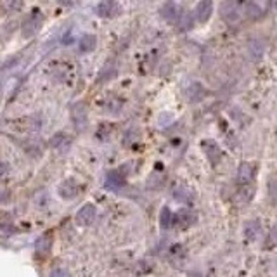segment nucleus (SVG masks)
Segmentation results:
<instances>
[{
  "label": "nucleus",
  "mask_w": 277,
  "mask_h": 277,
  "mask_svg": "<svg viewBox=\"0 0 277 277\" xmlns=\"http://www.w3.org/2000/svg\"><path fill=\"white\" fill-rule=\"evenodd\" d=\"M174 199L177 203H180V204H190L193 203V199H194V194L190 193L189 189H185V187H177L174 190Z\"/></svg>",
  "instance_id": "nucleus-16"
},
{
  "label": "nucleus",
  "mask_w": 277,
  "mask_h": 277,
  "mask_svg": "<svg viewBox=\"0 0 277 277\" xmlns=\"http://www.w3.org/2000/svg\"><path fill=\"white\" fill-rule=\"evenodd\" d=\"M52 243H54L52 232H45L40 236L37 243H35V253H37V257H42V258L47 257L49 251L52 249Z\"/></svg>",
  "instance_id": "nucleus-10"
},
{
  "label": "nucleus",
  "mask_w": 277,
  "mask_h": 277,
  "mask_svg": "<svg viewBox=\"0 0 277 277\" xmlns=\"http://www.w3.org/2000/svg\"><path fill=\"white\" fill-rule=\"evenodd\" d=\"M253 179H255V166L248 161H243L238 166V182L246 187L253 182Z\"/></svg>",
  "instance_id": "nucleus-7"
},
{
  "label": "nucleus",
  "mask_w": 277,
  "mask_h": 277,
  "mask_svg": "<svg viewBox=\"0 0 277 277\" xmlns=\"http://www.w3.org/2000/svg\"><path fill=\"white\" fill-rule=\"evenodd\" d=\"M95 206L92 203H87V204H83V206L80 208L78 211H76V224L78 225H90L92 222L95 220Z\"/></svg>",
  "instance_id": "nucleus-8"
},
{
  "label": "nucleus",
  "mask_w": 277,
  "mask_h": 277,
  "mask_svg": "<svg viewBox=\"0 0 277 277\" xmlns=\"http://www.w3.org/2000/svg\"><path fill=\"white\" fill-rule=\"evenodd\" d=\"M269 201L272 204H277V177L269 182Z\"/></svg>",
  "instance_id": "nucleus-21"
},
{
  "label": "nucleus",
  "mask_w": 277,
  "mask_h": 277,
  "mask_svg": "<svg viewBox=\"0 0 277 277\" xmlns=\"http://www.w3.org/2000/svg\"><path fill=\"white\" fill-rule=\"evenodd\" d=\"M179 26L182 30H189L190 26H193V17H190V14L187 11L184 9V14H182V17H180V21H179Z\"/></svg>",
  "instance_id": "nucleus-22"
},
{
  "label": "nucleus",
  "mask_w": 277,
  "mask_h": 277,
  "mask_svg": "<svg viewBox=\"0 0 277 277\" xmlns=\"http://www.w3.org/2000/svg\"><path fill=\"white\" fill-rule=\"evenodd\" d=\"M239 196H238V199L239 201H249V199H251V196H253V189L251 187H244L243 190H241V193H238Z\"/></svg>",
  "instance_id": "nucleus-23"
},
{
  "label": "nucleus",
  "mask_w": 277,
  "mask_h": 277,
  "mask_svg": "<svg viewBox=\"0 0 277 277\" xmlns=\"http://www.w3.org/2000/svg\"><path fill=\"white\" fill-rule=\"evenodd\" d=\"M80 51L81 52H92L95 47H97V37L95 35H83L80 38V44H78Z\"/></svg>",
  "instance_id": "nucleus-18"
},
{
  "label": "nucleus",
  "mask_w": 277,
  "mask_h": 277,
  "mask_svg": "<svg viewBox=\"0 0 277 277\" xmlns=\"http://www.w3.org/2000/svg\"><path fill=\"white\" fill-rule=\"evenodd\" d=\"M262 234V225H260V220H248L244 224V236H246L248 241H255L258 239V236Z\"/></svg>",
  "instance_id": "nucleus-15"
},
{
  "label": "nucleus",
  "mask_w": 277,
  "mask_h": 277,
  "mask_svg": "<svg viewBox=\"0 0 277 277\" xmlns=\"http://www.w3.org/2000/svg\"><path fill=\"white\" fill-rule=\"evenodd\" d=\"M160 14H161L163 19H165L166 23H170V25H179V21H180V17H182L184 11L177 6L175 2H166V4H163V6H161Z\"/></svg>",
  "instance_id": "nucleus-4"
},
{
  "label": "nucleus",
  "mask_w": 277,
  "mask_h": 277,
  "mask_svg": "<svg viewBox=\"0 0 277 277\" xmlns=\"http://www.w3.org/2000/svg\"><path fill=\"white\" fill-rule=\"evenodd\" d=\"M243 14L246 17H249V19H258V17H262L263 11H262V7L258 6V4L248 2V4H244V6H243Z\"/></svg>",
  "instance_id": "nucleus-19"
},
{
  "label": "nucleus",
  "mask_w": 277,
  "mask_h": 277,
  "mask_svg": "<svg viewBox=\"0 0 277 277\" xmlns=\"http://www.w3.org/2000/svg\"><path fill=\"white\" fill-rule=\"evenodd\" d=\"M126 165H123L121 168H118V170H111L108 172L106 175V182H104V185H106V189L110 190H120L121 187L125 185V180H126Z\"/></svg>",
  "instance_id": "nucleus-2"
},
{
  "label": "nucleus",
  "mask_w": 277,
  "mask_h": 277,
  "mask_svg": "<svg viewBox=\"0 0 277 277\" xmlns=\"http://www.w3.org/2000/svg\"><path fill=\"white\" fill-rule=\"evenodd\" d=\"M265 244H269V246H274V244H277V225H274V229H272V232H270V238H269V241H267Z\"/></svg>",
  "instance_id": "nucleus-26"
},
{
  "label": "nucleus",
  "mask_w": 277,
  "mask_h": 277,
  "mask_svg": "<svg viewBox=\"0 0 277 277\" xmlns=\"http://www.w3.org/2000/svg\"><path fill=\"white\" fill-rule=\"evenodd\" d=\"M61 142H65V134H57V135H54L52 140H51V146H52V147H57Z\"/></svg>",
  "instance_id": "nucleus-25"
},
{
  "label": "nucleus",
  "mask_w": 277,
  "mask_h": 277,
  "mask_svg": "<svg viewBox=\"0 0 277 277\" xmlns=\"http://www.w3.org/2000/svg\"><path fill=\"white\" fill-rule=\"evenodd\" d=\"M95 12H97V16H101V17H113V16H116L118 12H120V6H118L116 2L106 0V2L97 4Z\"/></svg>",
  "instance_id": "nucleus-13"
},
{
  "label": "nucleus",
  "mask_w": 277,
  "mask_h": 277,
  "mask_svg": "<svg viewBox=\"0 0 277 277\" xmlns=\"http://www.w3.org/2000/svg\"><path fill=\"white\" fill-rule=\"evenodd\" d=\"M189 277H201V274H198V272H193V274H189Z\"/></svg>",
  "instance_id": "nucleus-27"
},
{
  "label": "nucleus",
  "mask_w": 277,
  "mask_h": 277,
  "mask_svg": "<svg viewBox=\"0 0 277 277\" xmlns=\"http://www.w3.org/2000/svg\"><path fill=\"white\" fill-rule=\"evenodd\" d=\"M51 277H71L70 272L66 269H62V267H56V269L51 270Z\"/></svg>",
  "instance_id": "nucleus-24"
},
{
  "label": "nucleus",
  "mask_w": 277,
  "mask_h": 277,
  "mask_svg": "<svg viewBox=\"0 0 277 277\" xmlns=\"http://www.w3.org/2000/svg\"><path fill=\"white\" fill-rule=\"evenodd\" d=\"M57 190H59V196H61L62 199H68V201H71V199H75L80 194L81 185L76 182L75 179H66L65 182L59 185Z\"/></svg>",
  "instance_id": "nucleus-6"
},
{
  "label": "nucleus",
  "mask_w": 277,
  "mask_h": 277,
  "mask_svg": "<svg viewBox=\"0 0 277 277\" xmlns=\"http://www.w3.org/2000/svg\"><path fill=\"white\" fill-rule=\"evenodd\" d=\"M239 6L238 4H234V2H225V4H222L220 6V14L222 17H224L225 21H229V23H232L236 21L239 17Z\"/></svg>",
  "instance_id": "nucleus-14"
},
{
  "label": "nucleus",
  "mask_w": 277,
  "mask_h": 277,
  "mask_svg": "<svg viewBox=\"0 0 277 277\" xmlns=\"http://www.w3.org/2000/svg\"><path fill=\"white\" fill-rule=\"evenodd\" d=\"M263 42L258 38H251L248 44V51H249V56H251V59H260L263 56Z\"/></svg>",
  "instance_id": "nucleus-20"
},
{
  "label": "nucleus",
  "mask_w": 277,
  "mask_h": 277,
  "mask_svg": "<svg viewBox=\"0 0 277 277\" xmlns=\"http://www.w3.org/2000/svg\"><path fill=\"white\" fill-rule=\"evenodd\" d=\"M71 121H73L75 129L81 132L87 126V121H89V111H87V106L85 102H76L73 104L71 108Z\"/></svg>",
  "instance_id": "nucleus-3"
},
{
  "label": "nucleus",
  "mask_w": 277,
  "mask_h": 277,
  "mask_svg": "<svg viewBox=\"0 0 277 277\" xmlns=\"http://www.w3.org/2000/svg\"><path fill=\"white\" fill-rule=\"evenodd\" d=\"M211 12H213V4L210 0H203L194 9V19H198V23H206L210 19Z\"/></svg>",
  "instance_id": "nucleus-12"
},
{
  "label": "nucleus",
  "mask_w": 277,
  "mask_h": 277,
  "mask_svg": "<svg viewBox=\"0 0 277 277\" xmlns=\"http://www.w3.org/2000/svg\"><path fill=\"white\" fill-rule=\"evenodd\" d=\"M204 95H206V89H204L203 83H199V81H193V83H189L187 89H185V97H187L189 102L203 101Z\"/></svg>",
  "instance_id": "nucleus-11"
},
{
  "label": "nucleus",
  "mask_w": 277,
  "mask_h": 277,
  "mask_svg": "<svg viewBox=\"0 0 277 277\" xmlns=\"http://www.w3.org/2000/svg\"><path fill=\"white\" fill-rule=\"evenodd\" d=\"M203 151H204V154H206L208 161H210L213 166L219 165L222 156H224V154H222V149L217 146V142H213V140H204V142H203Z\"/></svg>",
  "instance_id": "nucleus-9"
},
{
  "label": "nucleus",
  "mask_w": 277,
  "mask_h": 277,
  "mask_svg": "<svg viewBox=\"0 0 277 277\" xmlns=\"http://www.w3.org/2000/svg\"><path fill=\"white\" fill-rule=\"evenodd\" d=\"M198 222V215L194 210H190V208H182L179 213H175V225L179 227V229H189V227H193L194 224Z\"/></svg>",
  "instance_id": "nucleus-5"
},
{
  "label": "nucleus",
  "mask_w": 277,
  "mask_h": 277,
  "mask_svg": "<svg viewBox=\"0 0 277 277\" xmlns=\"http://www.w3.org/2000/svg\"><path fill=\"white\" fill-rule=\"evenodd\" d=\"M42 25H44V14L40 9H33L30 12L28 17L25 19V23L21 25V33L25 38H31L42 30Z\"/></svg>",
  "instance_id": "nucleus-1"
},
{
  "label": "nucleus",
  "mask_w": 277,
  "mask_h": 277,
  "mask_svg": "<svg viewBox=\"0 0 277 277\" xmlns=\"http://www.w3.org/2000/svg\"><path fill=\"white\" fill-rule=\"evenodd\" d=\"M160 225L161 229H170V227L175 225V213L170 210L168 206H165L160 213Z\"/></svg>",
  "instance_id": "nucleus-17"
}]
</instances>
